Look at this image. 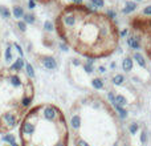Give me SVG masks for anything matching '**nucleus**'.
<instances>
[{"instance_id":"nucleus-1","label":"nucleus","mask_w":151,"mask_h":146,"mask_svg":"<svg viewBox=\"0 0 151 146\" xmlns=\"http://www.w3.org/2000/svg\"><path fill=\"white\" fill-rule=\"evenodd\" d=\"M55 29L66 47L89 60L110 57L121 44L114 19L91 4L65 5L55 20Z\"/></svg>"},{"instance_id":"nucleus-2","label":"nucleus","mask_w":151,"mask_h":146,"mask_svg":"<svg viewBox=\"0 0 151 146\" xmlns=\"http://www.w3.org/2000/svg\"><path fill=\"white\" fill-rule=\"evenodd\" d=\"M70 139L74 146H122L125 130L119 116L106 98L90 92L69 109Z\"/></svg>"},{"instance_id":"nucleus-3","label":"nucleus","mask_w":151,"mask_h":146,"mask_svg":"<svg viewBox=\"0 0 151 146\" xmlns=\"http://www.w3.org/2000/svg\"><path fill=\"white\" fill-rule=\"evenodd\" d=\"M21 146H70L65 113L52 102H41L27 112L19 125Z\"/></svg>"},{"instance_id":"nucleus-4","label":"nucleus","mask_w":151,"mask_h":146,"mask_svg":"<svg viewBox=\"0 0 151 146\" xmlns=\"http://www.w3.org/2000/svg\"><path fill=\"white\" fill-rule=\"evenodd\" d=\"M33 100L35 84L21 66L0 68V134L19 128Z\"/></svg>"},{"instance_id":"nucleus-5","label":"nucleus","mask_w":151,"mask_h":146,"mask_svg":"<svg viewBox=\"0 0 151 146\" xmlns=\"http://www.w3.org/2000/svg\"><path fill=\"white\" fill-rule=\"evenodd\" d=\"M129 44L133 49H142L151 61V16L141 13L130 20Z\"/></svg>"},{"instance_id":"nucleus-6","label":"nucleus","mask_w":151,"mask_h":146,"mask_svg":"<svg viewBox=\"0 0 151 146\" xmlns=\"http://www.w3.org/2000/svg\"><path fill=\"white\" fill-rule=\"evenodd\" d=\"M0 56H1V51H0Z\"/></svg>"}]
</instances>
